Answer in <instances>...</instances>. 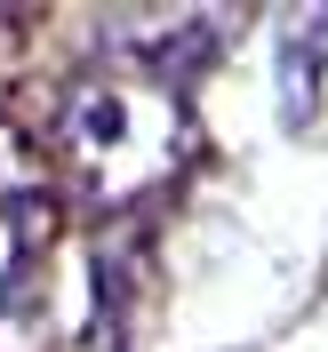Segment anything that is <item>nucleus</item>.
Returning a JSON list of instances; mask_svg holds the SVG:
<instances>
[{
	"instance_id": "obj_1",
	"label": "nucleus",
	"mask_w": 328,
	"mask_h": 352,
	"mask_svg": "<svg viewBox=\"0 0 328 352\" xmlns=\"http://www.w3.org/2000/svg\"><path fill=\"white\" fill-rule=\"evenodd\" d=\"M193 153V120L176 96H153L136 80H88L65 96L48 129V168L96 208H129L153 184H168Z\"/></svg>"
},
{
	"instance_id": "obj_2",
	"label": "nucleus",
	"mask_w": 328,
	"mask_h": 352,
	"mask_svg": "<svg viewBox=\"0 0 328 352\" xmlns=\"http://www.w3.org/2000/svg\"><path fill=\"white\" fill-rule=\"evenodd\" d=\"M217 32H224L217 8H120V16H105L112 56L129 65L136 88H153V96L193 88L208 72V56H217Z\"/></svg>"
},
{
	"instance_id": "obj_3",
	"label": "nucleus",
	"mask_w": 328,
	"mask_h": 352,
	"mask_svg": "<svg viewBox=\"0 0 328 352\" xmlns=\"http://www.w3.org/2000/svg\"><path fill=\"white\" fill-rule=\"evenodd\" d=\"M281 56H272V72H281V120L288 129H305L312 104H320V65H328V8H281Z\"/></svg>"
},
{
	"instance_id": "obj_4",
	"label": "nucleus",
	"mask_w": 328,
	"mask_h": 352,
	"mask_svg": "<svg viewBox=\"0 0 328 352\" xmlns=\"http://www.w3.org/2000/svg\"><path fill=\"white\" fill-rule=\"evenodd\" d=\"M41 232L48 217H0V336L24 344V312H41Z\"/></svg>"
},
{
	"instance_id": "obj_5",
	"label": "nucleus",
	"mask_w": 328,
	"mask_h": 352,
	"mask_svg": "<svg viewBox=\"0 0 328 352\" xmlns=\"http://www.w3.org/2000/svg\"><path fill=\"white\" fill-rule=\"evenodd\" d=\"M48 200H56L48 144H32L17 120H0V217H48Z\"/></svg>"
}]
</instances>
